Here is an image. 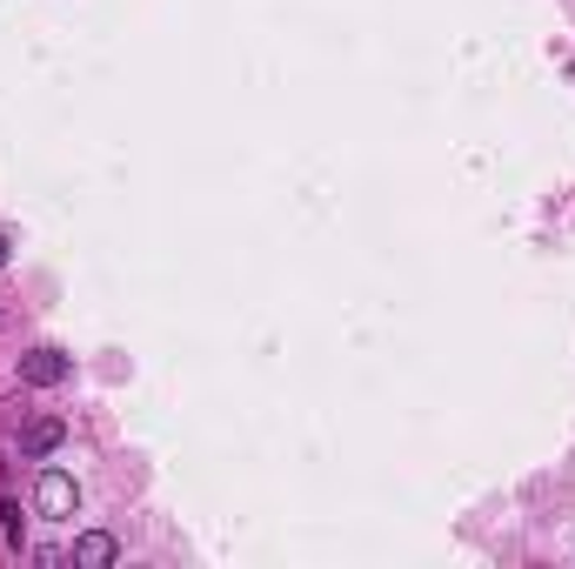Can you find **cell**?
I'll list each match as a JSON object with an SVG mask.
<instances>
[{"label": "cell", "instance_id": "cell-1", "mask_svg": "<svg viewBox=\"0 0 575 569\" xmlns=\"http://www.w3.org/2000/svg\"><path fill=\"white\" fill-rule=\"evenodd\" d=\"M34 510L54 516V523H67V516L80 510V482H74L67 469H41V482H34Z\"/></svg>", "mask_w": 575, "mask_h": 569}, {"label": "cell", "instance_id": "cell-2", "mask_svg": "<svg viewBox=\"0 0 575 569\" xmlns=\"http://www.w3.org/2000/svg\"><path fill=\"white\" fill-rule=\"evenodd\" d=\"M67 369H74V362H67L60 349H47V342L21 355V382H27V389H54V382H67Z\"/></svg>", "mask_w": 575, "mask_h": 569}, {"label": "cell", "instance_id": "cell-3", "mask_svg": "<svg viewBox=\"0 0 575 569\" xmlns=\"http://www.w3.org/2000/svg\"><path fill=\"white\" fill-rule=\"evenodd\" d=\"M60 436H67V429H60V416H34V423H21V456H27V462H41V456H54V449H60Z\"/></svg>", "mask_w": 575, "mask_h": 569}, {"label": "cell", "instance_id": "cell-4", "mask_svg": "<svg viewBox=\"0 0 575 569\" xmlns=\"http://www.w3.org/2000/svg\"><path fill=\"white\" fill-rule=\"evenodd\" d=\"M74 562L80 569H108V562H121V543L108 529H88V536H74Z\"/></svg>", "mask_w": 575, "mask_h": 569}, {"label": "cell", "instance_id": "cell-5", "mask_svg": "<svg viewBox=\"0 0 575 569\" xmlns=\"http://www.w3.org/2000/svg\"><path fill=\"white\" fill-rule=\"evenodd\" d=\"M0 516H8V543L21 549V536H27V523H21V503H8V510H0Z\"/></svg>", "mask_w": 575, "mask_h": 569}, {"label": "cell", "instance_id": "cell-6", "mask_svg": "<svg viewBox=\"0 0 575 569\" xmlns=\"http://www.w3.org/2000/svg\"><path fill=\"white\" fill-rule=\"evenodd\" d=\"M0 269H8V234H0Z\"/></svg>", "mask_w": 575, "mask_h": 569}]
</instances>
